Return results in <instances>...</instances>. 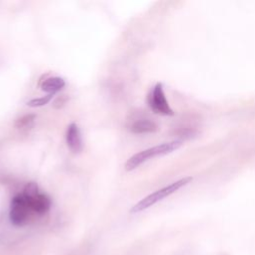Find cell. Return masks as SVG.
Segmentation results:
<instances>
[{
	"mask_svg": "<svg viewBox=\"0 0 255 255\" xmlns=\"http://www.w3.org/2000/svg\"><path fill=\"white\" fill-rule=\"evenodd\" d=\"M181 145H182L181 140H172V141L160 143L158 145L139 151L127 160V162L125 163V169L127 171H131L136 167H138L143 162L149 160L150 158L171 153L172 151H175L176 149H178Z\"/></svg>",
	"mask_w": 255,
	"mask_h": 255,
	"instance_id": "6da1fadb",
	"label": "cell"
},
{
	"mask_svg": "<svg viewBox=\"0 0 255 255\" xmlns=\"http://www.w3.org/2000/svg\"><path fill=\"white\" fill-rule=\"evenodd\" d=\"M192 177L191 176H186V177H183V178H180L150 194H148L147 196H145L144 198H142L141 200H139L136 204H134L131 208H130V212L131 213H136V212H139V211H142V210H145L147 209L148 207L152 206L153 204L157 203L158 201L164 199L165 197L171 195L172 193L176 192L178 189H180L181 187L187 185L188 183H190L192 181Z\"/></svg>",
	"mask_w": 255,
	"mask_h": 255,
	"instance_id": "7a4b0ae2",
	"label": "cell"
},
{
	"mask_svg": "<svg viewBox=\"0 0 255 255\" xmlns=\"http://www.w3.org/2000/svg\"><path fill=\"white\" fill-rule=\"evenodd\" d=\"M31 212L33 211L22 194H18L12 198L9 217L15 226L25 225L29 220Z\"/></svg>",
	"mask_w": 255,
	"mask_h": 255,
	"instance_id": "3957f363",
	"label": "cell"
},
{
	"mask_svg": "<svg viewBox=\"0 0 255 255\" xmlns=\"http://www.w3.org/2000/svg\"><path fill=\"white\" fill-rule=\"evenodd\" d=\"M148 105L156 114L164 116H171L174 114L167 102L161 83H157L151 90L148 96Z\"/></svg>",
	"mask_w": 255,
	"mask_h": 255,
	"instance_id": "277c9868",
	"label": "cell"
},
{
	"mask_svg": "<svg viewBox=\"0 0 255 255\" xmlns=\"http://www.w3.org/2000/svg\"><path fill=\"white\" fill-rule=\"evenodd\" d=\"M67 146L73 153H80L83 150V140L80 128L76 123H71L66 130Z\"/></svg>",
	"mask_w": 255,
	"mask_h": 255,
	"instance_id": "5b68a950",
	"label": "cell"
},
{
	"mask_svg": "<svg viewBox=\"0 0 255 255\" xmlns=\"http://www.w3.org/2000/svg\"><path fill=\"white\" fill-rule=\"evenodd\" d=\"M25 198H26L31 210L37 214L46 213L50 209L51 204H52L51 198L46 193L38 192L37 194H35L31 197H25Z\"/></svg>",
	"mask_w": 255,
	"mask_h": 255,
	"instance_id": "8992f818",
	"label": "cell"
},
{
	"mask_svg": "<svg viewBox=\"0 0 255 255\" xmlns=\"http://www.w3.org/2000/svg\"><path fill=\"white\" fill-rule=\"evenodd\" d=\"M129 130L132 133L136 134H143V133H153L158 130V126L151 120L148 119H140L133 122L130 127Z\"/></svg>",
	"mask_w": 255,
	"mask_h": 255,
	"instance_id": "52a82bcc",
	"label": "cell"
},
{
	"mask_svg": "<svg viewBox=\"0 0 255 255\" xmlns=\"http://www.w3.org/2000/svg\"><path fill=\"white\" fill-rule=\"evenodd\" d=\"M66 85V82L61 77H50L46 79L42 85L41 90L48 93V94H56L57 92L61 91Z\"/></svg>",
	"mask_w": 255,
	"mask_h": 255,
	"instance_id": "ba28073f",
	"label": "cell"
},
{
	"mask_svg": "<svg viewBox=\"0 0 255 255\" xmlns=\"http://www.w3.org/2000/svg\"><path fill=\"white\" fill-rule=\"evenodd\" d=\"M35 120H36L35 114L24 115L15 121V128L20 130H27L28 128H31L34 126Z\"/></svg>",
	"mask_w": 255,
	"mask_h": 255,
	"instance_id": "9c48e42d",
	"label": "cell"
},
{
	"mask_svg": "<svg viewBox=\"0 0 255 255\" xmlns=\"http://www.w3.org/2000/svg\"><path fill=\"white\" fill-rule=\"evenodd\" d=\"M53 97H54V94H47L46 96H43V97H40V98L31 99L30 101L27 102V106H29L31 108L45 106V105H47L52 100Z\"/></svg>",
	"mask_w": 255,
	"mask_h": 255,
	"instance_id": "30bf717a",
	"label": "cell"
},
{
	"mask_svg": "<svg viewBox=\"0 0 255 255\" xmlns=\"http://www.w3.org/2000/svg\"><path fill=\"white\" fill-rule=\"evenodd\" d=\"M68 102V97L66 95H62L60 97H58L54 102H53V107L55 109H61L63 108Z\"/></svg>",
	"mask_w": 255,
	"mask_h": 255,
	"instance_id": "8fae6325",
	"label": "cell"
}]
</instances>
